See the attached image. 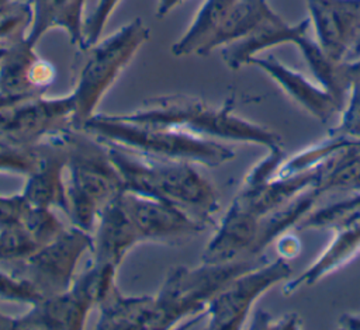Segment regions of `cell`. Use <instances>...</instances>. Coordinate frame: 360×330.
Wrapping results in <instances>:
<instances>
[{"instance_id":"cell-15","label":"cell","mask_w":360,"mask_h":330,"mask_svg":"<svg viewBox=\"0 0 360 330\" xmlns=\"http://www.w3.org/2000/svg\"><path fill=\"white\" fill-rule=\"evenodd\" d=\"M59 135L38 143L39 164L34 173L25 177L21 195L30 205L59 209L66 213V152Z\"/></svg>"},{"instance_id":"cell-26","label":"cell","mask_w":360,"mask_h":330,"mask_svg":"<svg viewBox=\"0 0 360 330\" xmlns=\"http://www.w3.org/2000/svg\"><path fill=\"white\" fill-rule=\"evenodd\" d=\"M21 225L41 247L53 240L65 230V223L56 216L55 209L30 205L27 206Z\"/></svg>"},{"instance_id":"cell-30","label":"cell","mask_w":360,"mask_h":330,"mask_svg":"<svg viewBox=\"0 0 360 330\" xmlns=\"http://www.w3.org/2000/svg\"><path fill=\"white\" fill-rule=\"evenodd\" d=\"M304 326L302 319L297 313H287L284 316L273 317L264 310H256L250 329H301Z\"/></svg>"},{"instance_id":"cell-18","label":"cell","mask_w":360,"mask_h":330,"mask_svg":"<svg viewBox=\"0 0 360 330\" xmlns=\"http://www.w3.org/2000/svg\"><path fill=\"white\" fill-rule=\"evenodd\" d=\"M309 29V18L301 20L297 24H288L281 15L274 13L245 38L224 46L221 55L229 69L238 70L242 66H248L253 56L262 55L266 49L285 44L295 45Z\"/></svg>"},{"instance_id":"cell-25","label":"cell","mask_w":360,"mask_h":330,"mask_svg":"<svg viewBox=\"0 0 360 330\" xmlns=\"http://www.w3.org/2000/svg\"><path fill=\"white\" fill-rule=\"evenodd\" d=\"M39 146H24L0 136V173L28 177L39 164Z\"/></svg>"},{"instance_id":"cell-14","label":"cell","mask_w":360,"mask_h":330,"mask_svg":"<svg viewBox=\"0 0 360 330\" xmlns=\"http://www.w3.org/2000/svg\"><path fill=\"white\" fill-rule=\"evenodd\" d=\"M248 65L263 70L292 103L321 122H329L338 117L343 107L318 81L309 80L305 74L291 69L273 55L253 56Z\"/></svg>"},{"instance_id":"cell-16","label":"cell","mask_w":360,"mask_h":330,"mask_svg":"<svg viewBox=\"0 0 360 330\" xmlns=\"http://www.w3.org/2000/svg\"><path fill=\"white\" fill-rule=\"evenodd\" d=\"M91 236V263L98 265L118 268L127 254L141 244L139 235L121 202V194L103 208Z\"/></svg>"},{"instance_id":"cell-36","label":"cell","mask_w":360,"mask_h":330,"mask_svg":"<svg viewBox=\"0 0 360 330\" xmlns=\"http://www.w3.org/2000/svg\"><path fill=\"white\" fill-rule=\"evenodd\" d=\"M24 1H30V3H31V1H32V0H24Z\"/></svg>"},{"instance_id":"cell-8","label":"cell","mask_w":360,"mask_h":330,"mask_svg":"<svg viewBox=\"0 0 360 330\" xmlns=\"http://www.w3.org/2000/svg\"><path fill=\"white\" fill-rule=\"evenodd\" d=\"M76 128L70 93L46 97H7L0 94V136L24 146H35Z\"/></svg>"},{"instance_id":"cell-20","label":"cell","mask_w":360,"mask_h":330,"mask_svg":"<svg viewBox=\"0 0 360 330\" xmlns=\"http://www.w3.org/2000/svg\"><path fill=\"white\" fill-rule=\"evenodd\" d=\"M34 20L28 39L38 44L51 29H63L73 46L84 44L86 0H32Z\"/></svg>"},{"instance_id":"cell-11","label":"cell","mask_w":360,"mask_h":330,"mask_svg":"<svg viewBox=\"0 0 360 330\" xmlns=\"http://www.w3.org/2000/svg\"><path fill=\"white\" fill-rule=\"evenodd\" d=\"M121 202L139 235L141 243L180 246L210 229L207 223L180 206L146 195L124 190Z\"/></svg>"},{"instance_id":"cell-35","label":"cell","mask_w":360,"mask_h":330,"mask_svg":"<svg viewBox=\"0 0 360 330\" xmlns=\"http://www.w3.org/2000/svg\"><path fill=\"white\" fill-rule=\"evenodd\" d=\"M14 322H15V316L7 315L0 310V330L14 329Z\"/></svg>"},{"instance_id":"cell-12","label":"cell","mask_w":360,"mask_h":330,"mask_svg":"<svg viewBox=\"0 0 360 330\" xmlns=\"http://www.w3.org/2000/svg\"><path fill=\"white\" fill-rule=\"evenodd\" d=\"M314 38L335 62L360 58V0H305Z\"/></svg>"},{"instance_id":"cell-4","label":"cell","mask_w":360,"mask_h":330,"mask_svg":"<svg viewBox=\"0 0 360 330\" xmlns=\"http://www.w3.org/2000/svg\"><path fill=\"white\" fill-rule=\"evenodd\" d=\"M82 129L104 143L153 159L218 167L235 157V150L218 140L184 129L132 122L118 114H96Z\"/></svg>"},{"instance_id":"cell-17","label":"cell","mask_w":360,"mask_h":330,"mask_svg":"<svg viewBox=\"0 0 360 330\" xmlns=\"http://www.w3.org/2000/svg\"><path fill=\"white\" fill-rule=\"evenodd\" d=\"M330 232L333 237L322 253L302 272L283 284V295L290 296L304 286L319 282L360 253V212L339 223Z\"/></svg>"},{"instance_id":"cell-27","label":"cell","mask_w":360,"mask_h":330,"mask_svg":"<svg viewBox=\"0 0 360 330\" xmlns=\"http://www.w3.org/2000/svg\"><path fill=\"white\" fill-rule=\"evenodd\" d=\"M328 133L360 142V81H354L350 86L346 101L338 115V124Z\"/></svg>"},{"instance_id":"cell-5","label":"cell","mask_w":360,"mask_h":330,"mask_svg":"<svg viewBox=\"0 0 360 330\" xmlns=\"http://www.w3.org/2000/svg\"><path fill=\"white\" fill-rule=\"evenodd\" d=\"M150 29L139 17L124 24L94 44L76 48L70 95L75 104L76 128L97 114L107 91L117 81L136 52L149 39Z\"/></svg>"},{"instance_id":"cell-9","label":"cell","mask_w":360,"mask_h":330,"mask_svg":"<svg viewBox=\"0 0 360 330\" xmlns=\"http://www.w3.org/2000/svg\"><path fill=\"white\" fill-rule=\"evenodd\" d=\"M91 246V233L70 225L8 271L25 279L41 298L56 295L73 284L79 263Z\"/></svg>"},{"instance_id":"cell-10","label":"cell","mask_w":360,"mask_h":330,"mask_svg":"<svg viewBox=\"0 0 360 330\" xmlns=\"http://www.w3.org/2000/svg\"><path fill=\"white\" fill-rule=\"evenodd\" d=\"M292 277L288 260L264 257L232 278L208 303L202 316L208 329H242L262 295Z\"/></svg>"},{"instance_id":"cell-3","label":"cell","mask_w":360,"mask_h":330,"mask_svg":"<svg viewBox=\"0 0 360 330\" xmlns=\"http://www.w3.org/2000/svg\"><path fill=\"white\" fill-rule=\"evenodd\" d=\"M66 152V218L93 232L103 208L124 191V183L108 146L80 128L59 135Z\"/></svg>"},{"instance_id":"cell-31","label":"cell","mask_w":360,"mask_h":330,"mask_svg":"<svg viewBox=\"0 0 360 330\" xmlns=\"http://www.w3.org/2000/svg\"><path fill=\"white\" fill-rule=\"evenodd\" d=\"M276 250H277V256L291 261L292 258H295L300 251H301V242L300 239L295 236V233L287 230L284 233H281L276 240Z\"/></svg>"},{"instance_id":"cell-19","label":"cell","mask_w":360,"mask_h":330,"mask_svg":"<svg viewBox=\"0 0 360 330\" xmlns=\"http://www.w3.org/2000/svg\"><path fill=\"white\" fill-rule=\"evenodd\" d=\"M115 275L105 281L98 296L96 329H150L155 308L153 295H124L115 282Z\"/></svg>"},{"instance_id":"cell-28","label":"cell","mask_w":360,"mask_h":330,"mask_svg":"<svg viewBox=\"0 0 360 330\" xmlns=\"http://www.w3.org/2000/svg\"><path fill=\"white\" fill-rule=\"evenodd\" d=\"M0 299L31 305L41 299V296L25 279L14 275L11 271L0 270Z\"/></svg>"},{"instance_id":"cell-21","label":"cell","mask_w":360,"mask_h":330,"mask_svg":"<svg viewBox=\"0 0 360 330\" xmlns=\"http://www.w3.org/2000/svg\"><path fill=\"white\" fill-rule=\"evenodd\" d=\"M274 13L267 0H235L224 22L201 52V56H207L215 49H222L245 38Z\"/></svg>"},{"instance_id":"cell-33","label":"cell","mask_w":360,"mask_h":330,"mask_svg":"<svg viewBox=\"0 0 360 330\" xmlns=\"http://www.w3.org/2000/svg\"><path fill=\"white\" fill-rule=\"evenodd\" d=\"M338 326L340 329H360V312L342 315L338 320Z\"/></svg>"},{"instance_id":"cell-34","label":"cell","mask_w":360,"mask_h":330,"mask_svg":"<svg viewBox=\"0 0 360 330\" xmlns=\"http://www.w3.org/2000/svg\"><path fill=\"white\" fill-rule=\"evenodd\" d=\"M184 0H158L156 4V17L162 18L165 15H167L173 8H176L177 6H180Z\"/></svg>"},{"instance_id":"cell-6","label":"cell","mask_w":360,"mask_h":330,"mask_svg":"<svg viewBox=\"0 0 360 330\" xmlns=\"http://www.w3.org/2000/svg\"><path fill=\"white\" fill-rule=\"evenodd\" d=\"M266 256L246 257L232 263H200L197 267L174 265L153 295L150 329H172L191 317L202 316L211 299L238 274L255 267Z\"/></svg>"},{"instance_id":"cell-29","label":"cell","mask_w":360,"mask_h":330,"mask_svg":"<svg viewBox=\"0 0 360 330\" xmlns=\"http://www.w3.org/2000/svg\"><path fill=\"white\" fill-rule=\"evenodd\" d=\"M28 202L20 194H0V232L21 223Z\"/></svg>"},{"instance_id":"cell-24","label":"cell","mask_w":360,"mask_h":330,"mask_svg":"<svg viewBox=\"0 0 360 330\" xmlns=\"http://www.w3.org/2000/svg\"><path fill=\"white\" fill-rule=\"evenodd\" d=\"M34 20L32 3L11 0L0 8V58L28 37Z\"/></svg>"},{"instance_id":"cell-22","label":"cell","mask_w":360,"mask_h":330,"mask_svg":"<svg viewBox=\"0 0 360 330\" xmlns=\"http://www.w3.org/2000/svg\"><path fill=\"white\" fill-rule=\"evenodd\" d=\"M35 46L37 44L27 37L0 58V94L7 97L42 94L32 84V66L39 56Z\"/></svg>"},{"instance_id":"cell-23","label":"cell","mask_w":360,"mask_h":330,"mask_svg":"<svg viewBox=\"0 0 360 330\" xmlns=\"http://www.w3.org/2000/svg\"><path fill=\"white\" fill-rule=\"evenodd\" d=\"M235 0H204L197 8L186 32L172 45L174 56L200 55L215 35Z\"/></svg>"},{"instance_id":"cell-7","label":"cell","mask_w":360,"mask_h":330,"mask_svg":"<svg viewBox=\"0 0 360 330\" xmlns=\"http://www.w3.org/2000/svg\"><path fill=\"white\" fill-rule=\"evenodd\" d=\"M117 270L112 265L91 263L86 271L76 275L66 291L28 305L27 312L15 316L14 329H83L90 312L97 306L105 281L117 274Z\"/></svg>"},{"instance_id":"cell-2","label":"cell","mask_w":360,"mask_h":330,"mask_svg":"<svg viewBox=\"0 0 360 330\" xmlns=\"http://www.w3.org/2000/svg\"><path fill=\"white\" fill-rule=\"evenodd\" d=\"M118 115L132 122L184 129L214 140L250 143L266 150L283 147L277 132L238 115L233 98L214 105L198 97L170 94L149 98L135 111Z\"/></svg>"},{"instance_id":"cell-13","label":"cell","mask_w":360,"mask_h":330,"mask_svg":"<svg viewBox=\"0 0 360 330\" xmlns=\"http://www.w3.org/2000/svg\"><path fill=\"white\" fill-rule=\"evenodd\" d=\"M260 216L238 195L232 199L225 215L215 225L205 244L201 263L222 264L255 257Z\"/></svg>"},{"instance_id":"cell-32","label":"cell","mask_w":360,"mask_h":330,"mask_svg":"<svg viewBox=\"0 0 360 330\" xmlns=\"http://www.w3.org/2000/svg\"><path fill=\"white\" fill-rule=\"evenodd\" d=\"M342 74L349 86L360 81V58L353 62H342Z\"/></svg>"},{"instance_id":"cell-1","label":"cell","mask_w":360,"mask_h":330,"mask_svg":"<svg viewBox=\"0 0 360 330\" xmlns=\"http://www.w3.org/2000/svg\"><path fill=\"white\" fill-rule=\"evenodd\" d=\"M105 145L121 174L125 191L180 206L210 227H215V215L221 208L219 194L194 163L146 157Z\"/></svg>"}]
</instances>
